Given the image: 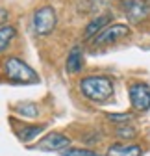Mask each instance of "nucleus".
Returning a JSON list of instances; mask_svg holds the SVG:
<instances>
[{
    "mask_svg": "<svg viewBox=\"0 0 150 156\" xmlns=\"http://www.w3.org/2000/svg\"><path fill=\"white\" fill-rule=\"evenodd\" d=\"M143 149L135 143H113L107 147L106 156H141Z\"/></svg>",
    "mask_w": 150,
    "mask_h": 156,
    "instance_id": "obj_8",
    "label": "nucleus"
},
{
    "mask_svg": "<svg viewBox=\"0 0 150 156\" xmlns=\"http://www.w3.org/2000/svg\"><path fill=\"white\" fill-rule=\"evenodd\" d=\"M2 71H4L8 80H11L15 84H35V82H39L37 73L17 56L6 58L4 63H2Z\"/></svg>",
    "mask_w": 150,
    "mask_h": 156,
    "instance_id": "obj_2",
    "label": "nucleus"
},
{
    "mask_svg": "<svg viewBox=\"0 0 150 156\" xmlns=\"http://www.w3.org/2000/svg\"><path fill=\"white\" fill-rule=\"evenodd\" d=\"M15 37H17V30H15V26L6 24V26L0 28V52H4V50L13 43V39H15Z\"/></svg>",
    "mask_w": 150,
    "mask_h": 156,
    "instance_id": "obj_11",
    "label": "nucleus"
},
{
    "mask_svg": "<svg viewBox=\"0 0 150 156\" xmlns=\"http://www.w3.org/2000/svg\"><path fill=\"white\" fill-rule=\"evenodd\" d=\"M80 91L85 99L104 104L106 101H109L113 97L115 91V84L109 76L104 74H97V76H85L80 80Z\"/></svg>",
    "mask_w": 150,
    "mask_h": 156,
    "instance_id": "obj_1",
    "label": "nucleus"
},
{
    "mask_svg": "<svg viewBox=\"0 0 150 156\" xmlns=\"http://www.w3.org/2000/svg\"><path fill=\"white\" fill-rule=\"evenodd\" d=\"M107 117H109V121H124L126 123L132 115H130V113H109Z\"/></svg>",
    "mask_w": 150,
    "mask_h": 156,
    "instance_id": "obj_16",
    "label": "nucleus"
},
{
    "mask_svg": "<svg viewBox=\"0 0 150 156\" xmlns=\"http://www.w3.org/2000/svg\"><path fill=\"white\" fill-rule=\"evenodd\" d=\"M109 23H111V15H100V17H97V19H93V21L85 26V39H93L97 34H100L106 26H109Z\"/></svg>",
    "mask_w": 150,
    "mask_h": 156,
    "instance_id": "obj_10",
    "label": "nucleus"
},
{
    "mask_svg": "<svg viewBox=\"0 0 150 156\" xmlns=\"http://www.w3.org/2000/svg\"><path fill=\"white\" fill-rule=\"evenodd\" d=\"M130 95V102L137 112H146L150 110V86L148 84H132L128 89Z\"/></svg>",
    "mask_w": 150,
    "mask_h": 156,
    "instance_id": "obj_6",
    "label": "nucleus"
},
{
    "mask_svg": "<svg viewBox=\"0 0 150 156\" xmlns=\"http://www.w3.org/2000/svg\"><path fill=\"white\" fill-rule=\"evenodd\" d=\"M65 69L69 74H76L84 69V52L80 47H72L69 56H67V63H65Z\"/></svg>",
    "mask_w": 150,
    "mask_h": 156,
    "instance_id": "obj_9",
    "label": "nucleus"
},
{
    "mask_svg": "<svg viewBox=\"0 0 150 156\" xmlns=\"http://www.w3.org/2000/svg\"><path fill=\"white\" fill-rule=\"evenodd\" d=\"M126 19L132 24H139L145 21L146 17H150V2L148 0H124L121 4Z\"/></svg>",
    "mask_w": 150,
    "mask_h": 156,
    "instance_id": "obj_4",
    "label": "nucleus"
},
{
    "mask_svg": "<svg viewBox=\"0 0 150 156\" xmlns=\"http://www.w3.org/2000/svg\"><path fill=\"white\" fill-rule=\"evenodd\" d=\"M17 112H21L24 117H35L37 115V108L32 104V102H24L21 106H17Z\"/></svg>",
    "mask_w": 150,
    "mask_h": 156,
    "instance_id": "obj_15",
    "label": "nucleus"
},
{
    "mask_svg": "<svg viewBox=\"0 0 150 156\" xmlns=\"http://www.w3.org/2000/svg\"><path fill=\"white\" fill-rule=\"evenodd\" d=\"M130 35V28L126 24H109L106 26L100 34H97L93 37V45L95 47H102V45H109V43H115L119 39Z\"/></svg>",
    "mask_w": 150,
    "mask_h": 156,
    "instance_id": "obj_5",
    "label": "nucleus"
},
{
    "mask_svg": "<svg viewBox=\"0 0 150 156\" xmlns=\"http://www.w3.org/2000/svg\"><path fill=\"white\" fill-rule=\"evenodd\" d=\"M61 156H98L95 151H89L84 147H69L65 151H61Z\"/></svg>",
    "mask_w": 150,
    "mask_h": 156,
    "instance_id": "obj_13",
    "label": "nucleus"
},
{
    "mask_svg": "<svg viewBox=\"0 0 150 156\" xmlns=\"http://www.w3.org/2000/svg\"><path fill=\"white\" fill-rule=\"evenodd\" d=\"M45 126L43 125H32V126H22L21 130H19V138H21L22 141H30L33 140L37 134H39Z\"/></svg>",
    "mask_w": 150,
    "mask_h": 156,
    "instance_id": "obj_12",
    "label": "nucleus"
},
{
    "mask_svg": "<svg viewBox=\"0 0 150 156\" xmlns=\"http://www.w3.org/2000/svg\"><path fill=\"white\" fill-rule=\"evenodd\" d=\"M8 17H9V11H8L6 8H2V6H0V28H2V26H6Z\"/></svg>",
    "mask_w": 150,
    "mask_h": 156,
    "instance_id": "obj_17",
    "label": "nucleus"
},
{
    "mask_svg": "<svg viewBox=\"0 0 150 156\" xmlns=\"http://www.w3.org/2000/svg\"><path fill=\"white\" fill-rule=\"evenodd\" d=\"M148 2H150V0H148Z\"/></svg>",
    "mask_w": 150,
    "mask_h": 156,
    "instance_id": "obj_18",
    "label": "nucleus"
},
{
    "mask_svg": "<svg viewBox=\"0 0 150 156\" xmlns=\"http://www.w3.org/2000/svg\"><path fill=\"white\" fill-rule=\"evenodd\" d=\"M135 128H132V126H126V125H121L119 128H117V136L121 140H132V138H135Z\"/></svg>",
    "mask_w": 150,
    "mask_h": 156,
    "instance_id": "obj_14",
    "label": "nucleus"
},
{
    "mask_svg": "<svg viewBox=\"0 0 150 156\" xmlns=\"http://www.w3.org/2000/svg\"><path fill=\"white\" fill-rule=\"evenodd\" d=\"M69 145H70V140L67 138L65 134H60V132H50V134H46L43 140H39L35 143V147L33 149H37V151H46V152H50V151H65V149H69Z\"/></svg>",
    "mask_w": 150,
    "mask_h": 156,
    "instance_id": "obj_7",
    "label": "nucleus"
},
{
    "mask_svg": "<svg viewBox=\"0 0 150 156\" xmlns=\"http://www.w3.org/2000/svg\"><path fill=\"white\" fill-rule=\"evenodd\" d=\"M58 24V13L52 6H41L32 15V28L37 35H48Z\"/></svg>",
    "mask_w": 150,
    "mask_h": 156,
    "instance_id": "obj_3",
    "label": "nucleus"
}]
</instances>
